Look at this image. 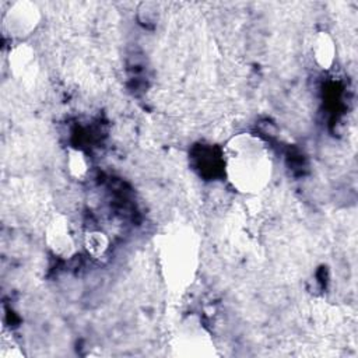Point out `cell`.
I'll list each match as a JSON object with an SVG mask.
<instances>
[{
  "label": "cell",
  "mask_w": 358,
  "mask_h": 358,
  "mask_svg": "<svg viewBox=\"0 0 358 358\" xmlns=\"http://www.w3.org/2000/svg\"><path fill=\"white\" fill-rule=\"evenodd\" d=\"M157 264L165 288L175 295L186 292L199 274L201 238L194 227L175 222L155 238Z\"/></svg>",
  "instance_id": "obj_1"
},
{
  "label": "cell",
  "mask_w": 358,
  "mask_h": 358,
  "mask_svg": "<svg viewBox=\"0 0 358 358\" xmlns=\"http://www.w3.org/2000/svg\"><path fill=\"white\" fill-rule=\"evenodd\" d=\"M228 183L241 194L256 196L271 182L274 162L267 144L249 131L236 133L222 147Z\"/></svg>",
  "instance_id": "obj_2"
},
{
  "label": "cell",
  "mask_w": 358,
  "mask_h": 358,
  "mask_svg": "<svg viewBox=\"0 0 358 358\" xmlns=\"http://www.w3.org/2000/svg\"><path fill=\"white\" fill-rule=\"evenodd\" d=\"M172 355L182 358H211L217 355L213 336L197 315L185 316L169 340Z\"/></svg>",
  "instance_id": "obj_3"
},
{
  "label": "cell",
  "mask_w": 358,
  "mask_h": 358,
  "mask_svg": "<svg viewBox=\"0 0 358 358\" xmlns=\"http://www.w3.org/2000/svg\"><path fill=\"white\" fill-rule=\"evenodd\" d=\"M42 20L41 8L29 0H17L8 6L3 15V29L11 39L25 42L39 27Z\"/></svg>",
  "instance_id": "obj_4"
},
{
  "label": "cell",
  "mask_w": 358,
  "mask_h": 358,
  "mask_svg": "<svg viewBox=\"0 0 358 358\" xmlns=\"http://www.w3.org/2000/svg\"><path fill=\"white\" fill-rule=\"evenodd\" d=\"M48 249L60 259H71L77 253V243L71 232L69 218L62 213H55L43 231Z\"/></svg>",
  "instance_id": "obj_5"
},
{
  "label": "cell",
  "mask_w": 358,
  "mask_h": 358,
  "mask_svg": "<svg viewBox=\"0 0 358 358\" xmlns=\"http://www.w3.org/2000/svg\"><path fill=\"white\" fill-rule=\"evenodd\" d=\"M7 63L11 76L20 81H32L38 74V59L35 49L27 42H18L10 49Z\"/></svg>",
  "instance_id": "obj_6"
},
{
  "label": "cell",
  "mask_w": 358,
  "mask_h": 358,
  "mask_svg": "<svg viewBox=\"0 0 358 358\" xmlns=\"http://www.w3.org/2000/svg\"><path fill=\"white\" fill-rule=\"evenodd\" d=\"M312 57L322 70H330L337 59V45L333 35L327 31H317L310 46Z\"/></svg>",
  "instance_id": "obj_7"
},
{
  "label": "cell",
  "mask_w": 358,
  "mask_h": 358,
  "mask_svg": "<svg viewBox=\"0 0 358 358\" xmlns=\"http://www.w3.org/2000/svg\"><path fill=\"white\" fill-rule=\"evenodd\" d=\"M83 245L87 250V253L95 259L102 257L110 245V241L108 235L103 231L99 229H91L87 231L83 236Z\"/></svg>",
  "instance_id": "obj_8"
},
{
  "label": "cell",
  "mask_w": 358,
  "mask_h": 358,
  "mask_svg": "<svg viewBox=\"0 0 358 358\" xmlns=\"http://www.w3.org/2000/svg\"><path fill=\"white\" fill-rule=\"evenodd\" d=\"M66 168L71 178L83 179L90 171V161L85 152L80 148L70 147L66 152Z\"/></svg>",
  "instance_id": "obj_9"
}]
</instances>
